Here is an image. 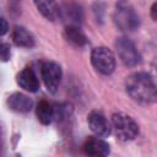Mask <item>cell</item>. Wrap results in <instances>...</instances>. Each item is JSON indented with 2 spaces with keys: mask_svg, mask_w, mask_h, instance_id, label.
I'll return each mask as SVG.
<instances>
[{
  "mask_svg": "<svg viewBox=\"0 0 157 157\" xmlns=\"http://www.w3.org/2000/svg\"><path fill=\"white\" fill-rule=\"evenodd\" d=\"M128 94L139 103H152L157 101V86L150 75L145 72H135L125 81Z\"/></svg>",
  "mask_w": 157,
  "mask_h": 157,
  "instance_id": "cell-1",
  "label": "cell"
},
{
  "mask_svg": "<svg viewBox=\"0 0 157 157\" xmlns=\"http://www.w3.org/2000/svg\"><path fill=\"white\" fill-rule=\"evenodd\" d=\"M114 22L121 31H134L139 27V16L130 4L119 1L114 11Z\"/></svg>",
  "mask_w": 157,
  "mask_h": 157,
  "instance_id": "cell-2",
  "label": "cell"
},
{
  "mask_svg": "<svg viewBox=\"0 0 157 157\" xmlns=\"http://www.w3.org/2000/svg\"><path fill=\"white\" fill-rule=\"evenodd\" d=\"M113 128L115 130L117 136L123 141L134 140L139 134V126L136 121L128 114L115 113L112 117Z\"/></svg>",
  "mask_w": 157,
  "mask_h": 157,
  "instance_id": "cell-3",
  "label": "cell"
},
{
  "mask_svg": "<svg viewBox=\"0 0 157 157\" xmlns=\"http://www.w3.org/2000/svg\"><path fill=\"white\" fill-rule=\"evenodd\" d=\"M91 61L94 69L103 75H109L115 69L114 54L105 47L94 48L91 53Z\"/></svg>",
  "mask_w": 157,
  "mask_h": 157,
  "instance_id": "cell-4",
  "label": "cell"
},
{
  "mask_svg": "<svg viewBox=\"0 0 157 157\" xmlns=\"http://www.w3.org/2000/svg\"><path fill=\"white\" fill-rule=\"evenodd\" d=\"M115 49L123 64L126 66H135L141 61V56L134 43L128 38H118L115 42Z\"/></svg>",
  "mask_w": 157,
  "mask_h": 157,
  "instance_id": "cell-5",
  "label": "cell"
},
{
  "mask_svg": "<svg viewBox=\"0 0 157 157\" xmlns=\"http://www.w3.org/2000/svg\"><path fill=\"white\" fill-rule=\"evenodd\" d=\"M42 78L45 87L50 92H55L61 81V67L53 61L44 63L42 65Z\"/></svg>",
  "mask_w": 157,
  "mask_h": 157,
  "instance_id": "cell-6",
  "label": "cell"
},
{
  "mask_svg": "<svg viewBox=\"0 0 157 157\" xmlns=\"http://www.w3.org/2000/svg\"><path fill=\"white\" fill-rule=\"evenodd\" d=\"M88 125L91 128V130L101 137L108 136L110 134V125L108 123V120L105 119V117L101 113V112H91L88 114Z\"/></svg>",
  "mask_w": 157,
  "mask_h": 157,
  "instance_id": "cell-7",
  "label": "cell"
},
{
  "mask_svg": "<svg viewBox=\"0 0 157 157\" xmlns=\"http://www.w3.org/2000/svg\"><path fill=\"white\" fill-rule=\"evenodd\" d=\"M17 83L28 92H36L39 88L38 78L31 67H25L17 75Z\"/></svg>",
  "mask_w": 157,
  "mask_h": 157,
  "instance_id": "cell-8",
  "label": "cell"
},
{
  "mask_svg": "<svg viewBox=\"0 0 157 157\" xmlns=\"http://www.w3.org/2000/svg\"><path fill=\"white\" fill-rule=\"evenodd\" d=\"M32 99L23 93H13L7 98V105L11 110L17 113L29 112L32 108Z\"/></svg>",
  "mask_w": 157,
  "mask_h": 157,
  "instance_id": "cell-9",
  "label": "cell"
},
{
  "mask_svg": "<svg viewBox=\"0 0 157 157\" xmlns=\"http://www.w3.org/2000/svg\"><path fill=\"white\" fill-rule=\"evenodd\" d=\"M83 151L88 156H107L109 153V145L99 137H91L85 142Z\"/></svg>",
  "mask_w": 157,
  "mask_h": 157,
  "instance_id": "cell-10",
  "label": "cell"
},
{
  "mask_svg": "<svg viewBox=\"0 0 157 157\" xmlns=\"http://www.w3.org/2000/svg\"><path fill=\"white\" fill-rule=\"evenodd\" d=\"M37 118L42 124H50L53 120H56V105L50 104L49 102L42 101L37 105Z\"/></svg>",
  "mask_w": 157,
  "mask_h": 157,
  "instance_id": "cell-11",
  "label": "cell"
},
{
  "mask_svg": "<svg viewBox=\"0 0 157 157\" xmlns=\"http://www.w3.org/2000/svg\"><path fill=\"white\" fill-rule=\"evenodd\" d=\"M38 11L50 21H54L60 15V9L55 0H33Z\"/></svg>",
  "mask_w": 157,
  "mask_h": 157,
  "instance_id": "cell-12",
  "label": "cell"
},
{
  "mask_svg": "<svg viewBox=\"0 0 157 157\" xmlns=\"http://www.w3.org/2000/svg\"><path fill=\"white\" fill-rule=\"evenodd\" d=\"M12 39L16 45L23 47V48H31L34 45V38L33 36L23 27H15L12 32Z\"/></svg>",
  "mask_w": 157,
  "mask_h": 157,
  "instance_id": "cell-13",
  "label": "cell"
},
{
  "mask_svg": "<svg viewBox=\"0 0 157 157\" xmlns=\"http://www.w3.org/2000/svg\"><path fill=\"white\" fill-rule=\"evenodd\" d=\"M65 38L70 43H72L74 45H77V47H82L87 43V38H86L85 33L76 25H69L65 28Z\"/></svg>",
  "mask_w": 157,
  "mask_h": 157,
  "instance_id": "cell-14",
  "label": "cell"
},
{
  "mask_svg": "<svg viewBox=\"0 0 157 157\" xmlns=\"http://www.w3.org/2000/svg\"><path fill=\"white\" fill-rule=\"evenodd\" d=\"M59 16H61L65 21H70V25H76L82 17V11L75 4H66L60 10Z\"/></svg>",
  "mask_w": 157,
  "mask_h": 157,
  "instance_id": "cell-15",
  "label": "cell"
},
{
  "mask_svg": "<svg viewBox=\"0 0 157 157\" xmlns=\"http://www.w3.org/2000/svg\"><path fill=\"white\" fill-rule=\"evenodd\" d=\"M1 59L4 61H7L10 59V45L6 43L1 44Z\"/></svg>",
  "mask_w": 157,
  "mask_h": 157,
  "instance_id": "cell-16",
  "label": "cell"
},
{
  "mask_svg": "<svg viewBox=\"0 0 157 157\" xmlns=\"http://www.w3.org/2000/svg\"><path fill=\"white\" fill-rule=\"evenodd\" d=\"M0 22H1V34H5L6 31H7V23H6L5 18H1Z\"/></svg>",
  "mask_w": 157,
  "mask_h": 157,
  "instance_id": "cell-17",
  "label": "cell"
},
{
  "mask_svg": "<svg viewBox=\"0 0 157 157\" xmlns=\"http://www.w3.org/2000/svg\"><path fill=\"white\" fill-rule=\"evenodd\" d=\"M151 15H152L153 20H155V21H157V2L152 6V9H151Z\"/></svg>",
  "mask_w": 157,
  "mask_h": 157,
  "instance_id": "cell-18",
  "label": "cell"
}]
</instances>
